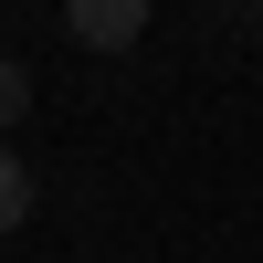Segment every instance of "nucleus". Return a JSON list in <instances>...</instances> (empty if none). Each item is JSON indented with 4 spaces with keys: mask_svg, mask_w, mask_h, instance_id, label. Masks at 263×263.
I'll return each instance as SVG.
<instances>
[{
    "mask_svg": "<svg viewBox=\"0 0 263 263\" xmlns=\"http://www.w3.org/2000/svg\"><path fill=\"white\" fill-rule=\"evenodd\" d=\"M63 32H74L84 53H126V42L147 32V0H63Z\"/></svg>",
    "mask_w": 263,
    "mask_h": 263,
    "instance_id": "f257e3e1",
    "label": "nucleus"
},
{
    "mask_svg": "<svg viewBox=\"0 0 263 263\" xmlns=\"http://www.w3.org/2000/svg\"><path fill=\"white\" fill-rule=\"evenodd\" d=\"M32 221V168H21V147H0V232Z\"/></svg>",
    "mask_w": 263,
    "mask_h": 263,
    "instance_id": "f03ea898",
    "label": "nucleus"
},
{
    "mask_svg": "<svg viewBox=\"0 0 263 263\" xmlns=\"http://www.w3.org/2000/svg\"><path fill=\"white\" fill-rule=\"evenodd\" d=\"M21 105H32V63H21V53H0V137L21 126Z\"/></svg>",
    "mask_w": 263,
    "mask_h": 263,
    "instance_id": "7ed1b4c3",
    "label": "nucleus"
}]
</instances>
